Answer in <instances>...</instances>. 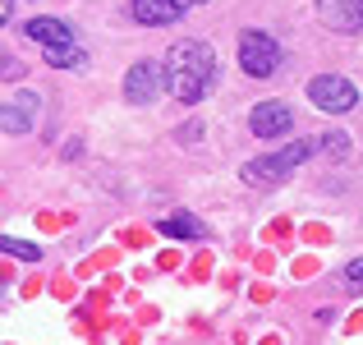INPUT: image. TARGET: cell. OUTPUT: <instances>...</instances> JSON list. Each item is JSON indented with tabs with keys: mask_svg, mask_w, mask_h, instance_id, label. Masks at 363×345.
I'll list each match as a JSON object with an SVG mask.
<instances>
[{
	"mask_svg": "<svg viewBox=\"0 0 363 345\" xmlns=\"http://www.w3.org/2000/svg\"><path fill=\"white\" fill-rule=\"evenodd\" d=\"M313 152H318V143H313V138L290 143V148H281L276 157H257V161H248V166H244V180H248V185H281V180L290 175L294 166H303Z\"/></svg>",
	"mask_w": 363,
	"mask_h": 345,
	"instance_id": "obj_2",
	"label": "cell"
},
{
	"mask_svg": "<svg viewBox=\"0 0 363 345\" xmlns=\"http://www.w3.org/2000/svg\"><path fill=\"white\" fill-rule=\"evenodd\" d=\"M161 88H166V65H157V60H138L129 74H124V97H129L133 106L157 102Z\"/></svg>",
	"mask_w": 363,
	"mask_h": 345,
	"instance_id": "obj_5",
	"label": "cell"
},
{
	"mask_svg": "<svg viewBox=\"0 0 363 345\" xmlns=\"http://www.w3.org/2000/svg\"><path fill=\"white\" fill-rule=\"evenodd\" d=\"M318 9L336 33H363V0H318Z\"/></svg>",
	"mask_w": 363,
	"mask_h": 345,
	"instance_id": "obj_8",
	"label": "cell"
},
{
	"mask_svg": "<svg viewBox=\"0 0 363 345\" xmlns=\"http://www.w3.org/2000/svg\"><path fill=\"white\" fill-rule=\"evenodd\" d=\"M0 244H5L14 258H28V263H37V258H42V248H37V244H28V239H0Z\"/></svg>",
	"mask_w": 363,
	"mask_h": 345,
	"instance_id": "obj_14",
	"label": "cell"
},
{
	"mask_svg": "<svg viewBox=\"0 0 363 345\" xmlns=\"http://www.w3.org/2000/svg\"><path fill=\"white\" fill-rule=\"evenodd\" d=\"M308 102L318 111H327V115H345V111H354L359 88L350 79H340V74H322V79L308 83Z\"/></svg>",
	"mask_w": 363,
	"mask_h": 345,
	"instance_id": "obj_4",
	"label": "cell"
},
{
	"mask_svg": "<svg viewBox=\"0 0 363 345\" xmlns=\"http://www.w3.org/2000/svg\"><path fill=\"white\" fill-rule=\"evenodd\" d=\"M345 281L354 285V290H363V258H354V263L345 267Z\"/></svg>",
	"mask_w": 363,
	"mask_h": 345,
	"instance_id": "obj_15",
	"label": "cell"
},
{
	"mask_svg": "<svg viewBox=\"0 0 363 345\" xmlns=\"http://www.w3.org/2000/svg\"><path fill=\"white\" fill-rule=\"evenodd\" d=\"M184 5H207V0H184Z\"/></svg>",
	"mask_w": 363,
	"mask_h": 345,
	"instance_id": "obj_16",
	"label": "cell"
},
{
	"mask_svg": "<svg viewBox=\"0 0 363 345\" xmlns=\"http://www.w3.org/2000/svg\"><path fill=\"white\" fill-rule=\"evenodd\" d=\"M184 9H189L184 0H133V18H138L143 28H166V23H175Z\"/></svg>",
	"mask_w": 363,
	"mask_h": 345,
	"instance_id": "obj_9",
	"label": "cell"
},
{
	"mask_svg": "<svg viewBox=\"0 0 363 345\" xmlns=\"http://www.w3.org/2000/svg\"><path fill=\"white\" fill-rule=\"evenodd\" d=\"M216 83V55L203 42H175L166 55V88L179 102H203V92Z\"/></svg>",
	"mask_w": 363,
	"mask_h": 345,
	"instance_id": "obj_1",
	"label": "cell"
},
{
	"mask_svg": "<svg viewBox=\"0 0 363 345\" xmlns=\"http://www.w3.org/2000/svg\"><path fill=\"white\" fill-rule=\"evenodd\" d=\"M157 230H161V235H170V239H207V226L198 221V217H189V212L166 217V221H161Z\"/></svg>",
	"mask_w": 363,
	"mask_h": 345,
	"instance_id": "obj_11",
	"label": "cell"
},
{
	"mask_svg": "<svg viewBox=\"0 0 363 345\" xmlns=\"http://www.w3.org/2000/svg\"><path fill=\"white\" fill-rule=\"evenodd\" d=\"M46 65H55V70H83L88 65V55H83V46H46Z\"/></svg>",
	"mask_w": 363,
	"mask_h": 345,
	"instance_id": "obj_12",
	"label": "cell"
},
{
	"mask_svg": "<svg viewBox=\"0 0 363 345\" xmlns=\"http://www.w3.org/2000/svg\"><path fill=\"white\" fill-rule=\"evenodd\" d=\"M23 33L33 37V42H42V46H74V42H79V37H74V28H69V23H60V18H51V14L28 18Z\"/></svg>",
	"mask_w": 363,
	"mask_h": 345,
	"instance_id": "obj_10",
	"label": "cell"
},
{
	"mask_svg": "<svg viewBox=\"0 0 363 345\" xmlns=\"http://www.w3.org/2000/svg\"><path fill=\"white\" fill-rule=\"evenodd\" d=\"M240 65L244 74H253V79H272L276 70H281V42L267 33H257V28H248L240 37Z\"/></svg>",
	"mask_w": 363,
	"mask_h": 345,
	"instance_id": "obj_3",
	"label": "cell"
},
{
	"mask_svg": "<svg viewBox=\"0 0 363 345\" xmlns=\"http://www.w3.org/2000/svg\"><path fill=\"white\" fill-rule=\"evenodd\" d=\"M318 152H327V157H345V152H350V143H345V133H322V143H318Z\"/></svg>",
	"mask_w": 363,
	"mask_h": 345,
	"instance_id": "obj_13",
	"label": "cell"
},
{
	"mask_svg": "<svg viewBox=\"0 0 363 345\" xmlns=\"http://www.w3.org/2000/svg\"><path fill=\"white\" fill-rule=\"evenodd\" d=\"M37 111H42V97L37 92H18L0 106V129L5 133H28L37 124Z\"/></svg>",
	"mask_w": 363,
	"mask_h": 345,
	"instance_id": "obj_7",
	"label": "cell"
},
{
	"mask_svg": "<svg viewBox=\"0 0 363 345\" xmlns=\"http://www.w3.org/2000/svg\"><path fill=\"white\" fill-rule=\"evenodd\" d=\"M248 124H253L257 138H285V133H290V124H294L290 102H257L253 115H248Z\"/></svg>",
	"mask_w": 363,
	"mask_h": 345,
	"instance_id": "obj_6",
	"label": "cell"
}]
</instances>
